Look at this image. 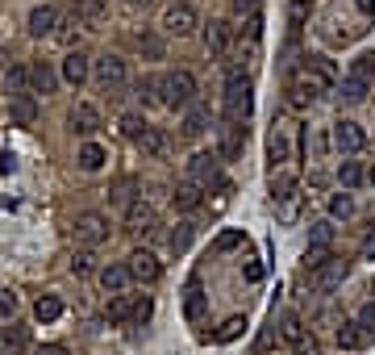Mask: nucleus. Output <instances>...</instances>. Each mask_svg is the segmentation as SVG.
I'll use <instances>...</instances> for the list:
<instances>
[{"instance_id": "3c124183", "label": "nucleus", "mask_w": 375, "mask_h": 355, "mask_svg": "<svg viewBox=\"0 0 375 355\" xmlns=\"http://www.w3.org/2000/svg\"><path fill=\"white\" fill-rule=\"evenodd\" d=\"M350 71H354V76H363V80H371V76H375V55H359Z\"/></svg>"}, {"instance_id": "ddd939ff", "label": "nucleus", "mask_w": 375, "mask_h": 355, "mask_svg": "<svg viewBox=\"0 0 375 355\" xmlns=\"http://www.w3.org/2000/svg\"><path fill=\"white\" fill-rule=\"evenodd\" d=\"M242 146H246V122L226 117V126H221V146H217L221 163H226V159H238V155H242Z\"/></svg>"}, {"instance_id": "0eeeda50", "label": "nucleus", "mask_w": 375, "mask_h": 355, "mask_svg": "<svg viewBox=\"0 0 375 355\" xmlns=\"http://www.w3.org/2000/svg\"><path fill=\"white\" fill-rule=\"evenodd\" d=\"M267 159H271V168H288L292 163V126L284 117L271 122V134H267Z\"/></svg>"}, {"instance_id": "4be33fe9", "label": "nucleus", "mask_w": 375, "mask_h": 355, "mask_svg": "<svg viewBox=\"0 0 375 355\" xmlns=\"http://www.w3.org/2000/svg\"><path fill=\"white\" fill-rule=\"evenodd\" d=\"M29 347V326H21V322H9L5 330H0V355H21Z\"/></svg>"}, {"instance_id": "a878e982", "label": "nucleus", "mask_w": 375, "mask_h": 355, "mask_svg": "<svg viewBox=\"0 0 375 355\" xmlns=\"http://www.w3.org/2000/svg\"><path fill=\"white\" fill-rule=\"evenodd\" d=\"M130 264H109V268H104L100 272V284H104V293H125L130 288Z\"/></svg>"}, {"instance_id": "4468645a", "label": "nucleus", "mask_w": 375, "mask_h": 355, "mask_svg": "<svg viewBox=\"0 0 375 355\" xmlns=\"http://www.w3.org/2000/svg\"><path fill=\"white\" fill-rule=\"evenodd\" d=\"M130 276L138 280V284H154L158 276H163V264H158L154 260V251H134V255H130Z\"/></svg>"}, {"instance_id": "f03ea898", "label": "nucleus", "mask_w": 375, "mask_h": 355, "mask_svg": "<svg viewBox=\"0 0 375 355\" xmlns=\"http://www.w3.org/2000/svg\"><path fill=\"white\" fill-rule=\"evenodd\" d=\"M192 96H196V76L176 67L167 76H158V100H163L167 109H188L192 105Z\"/></svg>"}, {"instance_id": "e433bc0d", "label": "nucleus", "mask_w": 375, "mask_h": 355, "mask_svg": "<svg viewBox=\"0 0 375 355\" xmlns=\"http://www.w3.org/2000/svg\"><path fill=\"white\" fill-rule=\"evenodd\" d=\"M242 330H246V318H242V314H234V318H226V322L217 326V334H213V339H217V343H234Z\"/></svg>"}, {"instance_id": "bb28decb", "label": "nucleus", "mask_w": 375, "mask_h": 355, "mask_svg": "<svg viewBox=\"0 0 375 355\" xmlns=\"http://www.w3.org/2000/svg\"><path fill=\"white\" fill-rule=\"evenodd\" d=\"M367 343H371V334H367L359 322H342V326H338V347H342V351H363Z\"/></svg>"}, {"instance_id": "49530a36", "label": "nucleus", "mask_w": 375, "mask_h": 355, "mask_svg": "<svg viewBox=\"0 0 375 355\" xmlns=\"http://www.w3.org/2000/svg\"><path fill=\"white\" fill-rule=\"evenodd\" d=\"M276 209H280V222H296V214H300V192L288 196V201H276Z\"/></svg>"}, {"instance_id": "c756f323", "label": "nucleus", "mask_w": 375, "mask_h": 355, "mask_svg": "<svg viewBox=\"0 0 375 355\" xmlns=\"http://www.w3.org/2000/svg\"><path fill=\"white\" fill-rule=\"evenodd\" d=\"M104 159H109V155H104V146H100V142H84V146L75 150V163H80L84 172H100Z\"/></svg>"}, {"instance_id": "6e6d98bb", "label": "nucleus", "mask_w": 375, "mask_h": 355, "mask_svg": "<svg viewBox=\"0 0 375 355\" xmlns=\"http://www.w3.org/2000/svg\"><path fill=\"white\" fill-rule=\"evenodd\" d=\"M34 355H71V351H67L63 343H46V347H38Z\"/></svg>"}, {"instance_id": "20e7f679", "label": "nucleus", "mask_w": 375, "mask_h": 355, "mask_svg": "<svg viewBox=\"0 0 375 355\" xmlns=\"http://www.w3.org/2000/svg\"><path fill=\"white\" fill-rule=\"evenodd\" d=\"M296 84H300L309 96H326V92H334V63H330V59H309V63L300 67Z\"/></svg>"}, {"instance_id": "58836bf2", "label": "nucleus", "mask_w": 375, "mask_h": 355, "mask_svg": "<svg viewBox=\"0 0 375 355\" xmlns=\"http://www.w3.org/2000/svg\"><path fill=\"white\" fill-rule=\"evenodd\" d=\"M192 230H196L192 222H180V226L171 230V238H167V247L176 251V255H184V251H188V242H192Z\"/></svg>"}, {"instance_id": "72a5a7b5", "label": "nucleus", "mask_w": 375, "mask_h": 355, "mask_svg": "<svg viewBox=\"0 0 375 355\" xmlns=\"http://www.w3.org/2000/svg\"><path fill=\"white\" fill-rule=\"evenodd\" d=\"M363 180H367L363 163H359V159H342V168H338V184H342V188H359Z\"/></svg>"}, {"instance_id": "052dcab7", "label": "nucleus", "mask_w": 375, "mask_h": 355, "mask_svg": "<svg viewBox=\"0 0 375 355\" xmlns=\"http://www.w3.org/2000/svg\"><path fill=\"white\" fill-rule=\"evenodd\" d=\"M367 180H371V184H375V168H371V172H367Z\"/></svg>"}, {"instance_id": "f8f14e48", "label": "nucleus", "mask_w": 375, "mask_h": 355, "mask_svg": "<svg viewBox=\"0 0 375 355\" xmlns=\"http://www.w3.org/2000/svg\"><path fill=\"white\" fill-rule=\"evenodd\" d=\"M342 280H346V260H338V255H334L330 264H321L317 272H309V284H313L317 293H334Z\"/></svg>"}, {"instance_id": "39448f33", "label": "nucleus", "mask_w": 375, "mask_h": 355, "mask_svg": "<svg viewBox=\"0 0 375 355\" xmlns=\"http://www.w3.org/2000/svg\"><path fill=\"white\" fill-rule=\"evenodd\" d=\"M92 76H96V84H100L104 92H121V88L130 84V67H125L121 55H100V59L92 63Z\"/></svg>"}, {"instance_id": "864d4df0", "label": "nucleus", "mask_w": 375, "mask_h": 355, "mask_svg": "<svg viewBox=\"0 0 375 355\" xmlns=\"http://www.w3.org/2000/svg\"><path fill=\"white\" fill-rule=\"evenodd\" d=\"M242 276H246L250 284H258V280H263V264H258V260H246V268H242Z\"/></svg>"}, {"instance_id": "dca6fc26", "label": "nucleus", "mask_w": 375, "mask_h": 355, "mask_svg": "<svg viewBox=\"0 0 375 355\" xmlns=\"http://www.w3.org/2000/svg\"><path fill=\"white\" fill-rule=\"evenodd\" d=\"M25 30H29V38H50V34H59V9H55V5H38V9L29 13Z\"/></svg>"}, {"instance_id": "9d476101", "label": "nucleus", "mask_w": 375, "mask_h": 355, "mask_svg": "<svg viewBox=\"0 0 375 355\" xmlns=\"http://www.w3.org/2000/svg\"><path fill=\"white\" fill-rule=\"evenodd\" d=\"M221 155H213V150H196V155L188 159V180H196V184H221Z\"/></svg>"}, {"instance_id": "5fc2aeb1", "label": "nucleus", "mask_w": 375, "mask_h": 355, "mask_svg": "<svg viewBox=\"0 0 375 355\" xmlns=\"http://www.w3.org/2000/svg\"><path fill=\"white\" fill-rule=\"evenodd\" d=\"M113 201H117V205H125V209H130V205H134V184H121V188L113 192Z\"/></svg>"}, {"instance_id": "aec40b11", "label": "nucleus", "mask_w": 375, "mask_h": 355, "mask_svg": "<svg viewBox=\"0 0 375 355\" xmlns=\"http://www.w3.org/2000/svg\"><path fill=\"white\" fill-rule=\"evenodd\" d=\"M88 76H92V59L84 55V50H67V59H63V80H67L71 88H80Z\"/></svg>"}, {"instance_id": "de8ad7c7", "label": "nucleus", "mask_w": 375, "mask_h": 355, "mask_svg": "<svg viewBox=\"0 0 375 355\" xmlns=\"http://www.w3.org/2000/svg\"><path fill=\"white\" fill-rule=\"evenodd\" d=\"M150 314H154V301H150V297H138V301H134L130 322H138V326H142V322H150Z\"/></svg>"}, {"instance_id": "a18cd8bd", "label": "nucleus", "mask_w": 375, "mask_h": 355, "mask_svg": "<svg viewBox=\"0 0 375 355\" xmlns=\"http://www.w3.org/2000/svg\"><path fill=\"white\" fill-rule=\"evenodd\" d=\"M138 96H142V105H154V100H158V80L154 76L138 80ZM158 105H163V100H158Z\"/></svg>"}, {"instance_id": "6e6552de", "label": "nucleus", "mask_w": 375, "mask_h": 355, "mask_svg": "<svg viewBox=\"0 0 375 355\" xmlns=\"http://www.w3.org/2000/svg\"><path fill=\"white\" fill-rule=\"evenodd\" d=\"M330 138H334V150L342 159H350V155H359V150L367 146V134H363V126L359 122H350V117H342V122H334V130H330Z\"/></svg>"}, {"instance_id": "423d86ee", "label": "nucleus", "mask_w": 375, "mask_h": 355, "mask_svg": "<svg viewBox=\"0 0 375 355\" xmlns=\"http://www.w3.org/2000/svg\"><path fill=\"white\" fill-rule=\"evenodd\" d=\"M196 25H200V13L188 5V0H176V5L163 9V34L188 38V34H196Z\"/></svg>"}, {"instance_id": "2eb2a0df", "label": "nucleus", "mask_w": 375, "mask_h": 355, "mask_svg": "<svg viewBox=\"0 0 375 355\" xmlns=\"http://www.w3.org/2000/svg\"><path fill=\"white\" fill-rule=\"evenodd\" d=\"M154 226H158V214H154L150 201H134V205L125 209V230L130 234H150Z\"/></svg>"}, {"instance_id": "13d9d810", "label": "nucleus", "mask_w": 375, "mask_h": 355, "mask_svg": "<svg viewBox=\"0 0 375 355\" xmlns=\"http://www.w3.org/2000/svg\"><path fill=\"white\" fill-rule=\"evenodd\" d=\"M363 260H375V230H371L367 242H363Z\"/></svg>"}, {"instance_id": "c03bdc74", "label": "nucleus", "mask_w": 375, "mask_h": 355, "mask_svg": "<svg viewBox=\"0 0 375 355\" xmlns=\"http://www.w3.org/2000/svg\"><path fill=\"white\" fill-rule=\"evenodd\" d=\"M13 314H17V293L0 288V322H13Z\"/></svg>"}, {"instance_id": "412c9836", "label": "nucleus", "mask_w": 375, "mask_h": 355, "mask_svg": "<svg viewBox=\"0 0 375 355\" xmlns=\"http://www.w3.org/2000/svg\"><path fill=\"white\" fill-rule=\"evenodd\" d=\"M134 146L142 150V155H150V159H158V155H167V146H171V138H167L163 130H158V126H146V130H142V138H138Z\"/></svg>"}, {"instance_id": "09e8293b", "label": "nucleus", "mask_w": 375, "mask_h": 355, "mask_svg": "<svg viewBox=\"0 0 375 355\" xmlns=\"http://www.w3.org/2000/svg\"><path fill=\"white\" fill-rule=\"evenodd\" d=\"M354 322H359V326H363V330L375 339V301H367V306L359 310V318H354Z\"/></svg>"}, {"instance_id": "ea45409f", "label": "nucleus", "mask_w": 375, "mask_h": 355, "mask_svg": "<svg viewBox=\"0 0 375 355\" xmlns=\"http://www.w3.org/2000/svg\"><path fill=\"white\" fill-rule=\"evenodd\" d=\"M334 242V226L330 222H313L309 226V247H330Z\"/></svg>"}, {"instance_id": "473e14b6", "label": "nucleus", "mask_w": 375, "mask_h": 355, "mask_svg": "<svg viewBox=\"0 0 375 355\" xmlns=\"http://www.w3.org/2000/svg\"><path fill=\"white\" fill-rule=\"evenodd\" d=\"M71 9H75V17H84V21H100L104 13H109V0H71Z\"/></svg>"}, {"instance_id": "c85d7f7f", "label": "nucleus", "mask_w": 375, "mask_h": 355, "mask_svg": "<svg viewBox=\"0 0 375 355\" xmlns=\"http://www.w3.org/2000/svg\"><path fill=\"white\" fill-rule=\"evenodd\" d=\"M130 314H134V301H130V293H113V301L104 306V318H109L113 326H125V322H130Z\"/></svg>"}, {"instance_id": "9b49d317", "label": "nucleus", "mask_w": 375, "mask_h": 355, "mask_svg": "<svg viewBox=\"0 0 375 355\" xmlns=\"http://www.w3.org/2000/svg\"><path fill=\"white\" fill-rule=\"evenodd\" d=\"M230 42H234V25L230 21H208L204 25V50H208V59H226Z\"/></svg>"}, {"instance_id": "a19ab883", "label": "nucleus", "mask_w": 375, "mask_h": 355, "mask_svg": "<svg viewBox=\"0 0 375 355\" xmlns=\"http://www.w3.org/2000/svg\"><path fill=\"white\" fill-rule=\"evenodd\" d=\"M5 84H9L13 96H17V92H29V67H9V71H5Z\"/></svg>"}, {"instance_id": "5701e85b", "label": "nucleus", "mask_w": 375, "mask_h": 355, "mask_svg": "<svg viewBox=\"0 0 375 355\" xmlns=\"http://www.w3.org/2000/svg\"><path fill=\"white\" fill-rule=\"evenodd\" d=\"M9 117H13L17 126H34V122H38V100H34L29 92H17V96L9 100Z\"/></svg>"}, {"instance_id": "7ed1b4c3", "label": "nucleus", "mask_w": 375, "mask_h": 355, "mask_svg": "<svg viewBox=\"0 0 375 355\" xmlns=\"http://www.w3.org/2000/svg\"><path fill=\"white\" fill-rule=\"evenodd\" d=\"M71 238L80 242V247H104L109 242V218L104 214H96V209H88V214H80L75 218V226H71Z\"/></svg>"}, {"instance_id": "603ef678", "label": "nucleus", "mask_w": 375, "mask_h": 355, "mask_svg": "<svg viewBox=\"0 0 375 355\" xmlns=\"http://www.w3.org/2000/svg\"><path fill=\"white\" fill-rule=\"evenodd\" d=\"M309 100H313V96H309L300 84H292V88H288V105H292V109H309Z\"/></svg>"}, {"instance_id": "8fccbe9b", "label": "nucleus", "mask_w": 375, "mask_h": 355, "mask_svg": "<svg viewBox=\"0 0 375 355\" xmlns=\"http://www.w3.org/2000/svg\"><path fill=\"white\" fill-rule=\"evenodd\" d=\"M71 272H75V276H88V272H92V255H88V247L71 255Z\"/></svg>"}, {"instance_id": "393cba45", "label": "nucleus", "mask_w": 375, "mask_h": 355, "mask_svg": "<svg viewBox=\"0 0 375 355\" xmlns=\"http://www.w3.org/2000/svg\"><path fill=\"white\" fill-rule=\"evenodd\" d=\"M34 318H38L42 326H50V322H59V318H63V301H59L55 293H42V297L34 301Z\"/></svg>"}, {"instance_id": "1a4fd4ad", "label": "nucleus", "mask_w": 375, "mask_h": 355, "mask_svg": "<svg viewBox=\"0 0 375 355\" xmlns=\"http://www.w3.org/2000/svg\"><path fill=\"white\" fill-rule=\"evenodd\" d=\"M280 334H284V343H288L296 355H317V343H313L309 326H304L296 314H284V318H280Z\"/></svg>"}, {"instance_id": "2f4dec72", "label": "nucleus", "mask_w": 375, "mask_h": 355, "mask_svg": "<svg viewBox=\"0 0 375 355\" xmlns=\"http://www.w3.org/2000/svg\"><path fill=\"white\" fill-rule=\"evenodd\" d=\"M208 130V109L204 105H192L188 117H184V138H200Z\"/></svg>"}, {"instance_id": "f704fd0d", "label": "nucleus", "mask_w": 375, "mask_h": 355, "mask_svg": "<svg viewBox=\"0 0 375 355\" xmlns=\"http://www.w3.org/2000/svg\"><path fill=\"white\" fill-rule=\"evenodd\" d=\"M354 214V196H350V188H342V192H334L330 196V218H338V222H346Z\"/></svg>"}, {"instance_id": "a211bd4d", "label": "nucleus", "mask_w": 375, "mask_h": 355, "mask_svg": "<svg viewBox=\"0 0 375 355\" xmlns=\"http://www.w3.org/2000/svg\"><path fill=\"white\" fill-rule=\"evenodd\" d=\"M29 88L42 92V96H50V92L59 88V71L50 67L46 59H34V63H29Z\"/></svg>"}, {"instance_id": "79ce46f5", "label": "nucleus", "mask_w": 375, "mask_h": 355, "mask_svg": "<svg viewBox=\"0 0 375 355\" xmlns=\"http://www.w3.org/2000/svg\"><path fill=\"white\" fill-rule=\"evenodd\" d=\"M330 260H334L330 247H309V251H304V272H317L321 264H330Z\"/></svg>"}, {"instance_id": "f3484780", "label": "nucleus", "mask_w": 375, "mask_h": 355, "mask_svg": "<svg viewBox=\"0 0 375 355\" xmlns=\"http://www.w3.org/2000/svg\"><path fill=\"white\" fill-rule=\"evenodd\" d=\"M67 122H71V130H75V134L92 138V134L100 130V109H96V105H88V100H80V105L67 113Z\"/></svg>"}, {"instance_id": "cd10ccee", "label": "nucleus", "mask_w": 375, "mask_h": 355, "mask_svg": "<svg viewBox=\"0 0 375 355\" xmlns=\"http://www.w3.org/2000/svg\"><path fill=\"white\" fill-rule=\"evenodd\" d=\"M367 92H371V80H363V76H354V71H350V76L342 80V92H338V96L346 100V105H363Z\"/></svg>"}, {"instance_id": "6ab92c4d", "label": "nucleus", "mask_w": 375, "mask_h": 355, "mask_svg": "<svg viewBox=\"0 0 375 355\" xmlns=\"http://www.w3.org/2000/svg\"><path fill=\"white\" fill-rule=\"evenodd\" d=\"M300 192V180H296V168H271V201H288Z\"/></svg>"}, {"instance_id": "37998d69", "label": "nucleus", "mask_w": 375, "mask_h": 355, "mask_svg": "<svg viewBox=\"0 0 375 355\" xmlns=\"http://www.w3.org/2000/svg\"><path fill=\"white\" fill-rule=\"evenodd\" d=\"M242 242H246V234H242V230H221V234H217V242H213V251H238Z\"/></svg>"}, {"instance_id": "c9c22d12", "label": "nucleus", "mask_w": 375, "mask_h": 355, "mask_svg": "<svg viewBox=\"0 0 375 355\" xmlns=\"http://www.w3.org/2000/svg\"><path fill=\"white\" fill-rule=\"evenodd\" d=\"M117 126H121V138H130V142H138V138H142V130H146L150 122H146L142 113H121V122H117Z\"/></svg>"}, {"instance_id": "f257e3e1", "label": "nucleus", "mask_w": 375, "mask_h": 355, "mask_svg": "<svg viewBox=\"0 0 375 355\" xmlns=\"http://www.w3.org/2000/svg\"><path fill=\"white\" fill-rule=\"evenodd\" d=\"M221 105H226V117H234V122H246V117H250V109H254V92H250V76H246L242 67H230V71H226Z\"/></svg>"}, {"instance_id": "4c0bfd02", "label": "nucleus", "mask_w": 375, "mask_h": 355, "mask_svg": "<svg viewBox=\"0 0 375 355\" xmlns=\"http://www.w3.org/2000/svg\"><path fill=\"white\" fill-rule=\"evenodd\" d=\"M138 50H142L146 59H163L167 55V46H163V38H158V34H138Z\"/></svg>"}, {"instance_id": "bf43d9fd", "label": "nucleus", "mask_w": 375, "mask_h": 355, "mask_svg": "<svg viewBox=\"0 0 375 355\" xmlns=\"http://www.w3.org/2000/svg\"><path fill=\"white\" fill-rule=\"evenodd\" d=\"M354 5H359L363 17H375V0H354Z\"/></svg>"}, {"instance_id": "4d7b16f0", "label": "nucleus", "mask_w": 375, "mask_h": 355, "mask_svg": "<svg viewBox=\"0 0 375 355\" xmlns=\"http://www.w3.org/2000/svg\"><path fill=\"white\" fill-rule=\"evenodd\" d=\"M254 5H258V0H234V13H238V17H242V13L250 17V13H258Z\"/></svg>"}, {"instance_id": "7c9ffc66", "label": "nucleus", "mask_w": 375, "mask_h": 355, "mask_svg": "<svg viewBox=\"0 0 375 355\" xmlns=\"http://www.w3.org/2000/svg\"><path fill=\"white\" fill-rule=\"evenodd\" d=\"M184 318H188V322H200V318H204V293H200L196 280L184 288Z\"/></svg>"}, {"instance_id": "b1692460", "label": "nucleus", "mask_w": 375, "mask_h": 355, "mask_svg": "<svg viewBox=\"0 0 375 355\" xmlns=\"http://www.w3.org/2000/svg\"><path fill=\"white\" fill-rule=\"evenodd\" d=\"M200 188L204 184H196V180H184V184H176V192H171V201H176V209L180 214H192V209H200Z\"/></svg>"}]
</instances>
